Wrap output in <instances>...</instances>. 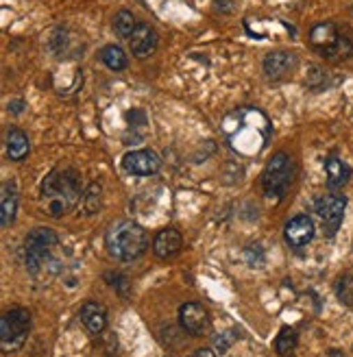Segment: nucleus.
Returning <instances> with one entry per match:
<instances>
[{"label": "nucleus", "instance_id": "1", "mask_svg": "<svg viewBox=\"0 0 353 357\" xmlns=\"http://www.w3.org/2000/svg\"><path fill=\"white\" fill-rule=\"evenodd\" d=\"M40 201L46 216H66L81 201V174L68 166L48 172L40 185Z\"/></svg>", "mask_w": 353, "mask_h": 357}, {"label": "nucleus", "instance_id": "2", "mask_svg": "<svg viewBox=\"0 0 353 357\" xmlns=\"http://www.w3.org/2000/svg\"><path fill=\"white\" fill-rule=\"evenodd\" d=\"M147 231L131 222V220H118L110 227L107 236H105V246H107V253L114 259L120 261H133L147 251Z\"/></svg>", "mask_w": 353, "mask_h": 357}, {"label": "nucleus", "instance_id": "3", "mask_svg": "<svg viewBox=\"0 0 353 357\" xmlns=\"http://www.w3.org/2000/svg\"><path fill=\"white\" fill-rule=\"evenodd\" d=\"M294 174H296V168H294L292 157L286 153H275L262 172L264 194H266L269 199H281V196L286 194V190L290 188V183L294 181Z\"/></svg>", "mask_w": 353, "mask_h": 357}, {"label": "nucleus", "instance_id": "4", "mask_svg": "<svg viewBox=\"0 0 353 357\" xmlns=\"http://www.w3.org/2000/svg\"><path fill=\"white\" fill-rule=\"evenodd\" d=\"M57 244H59V238L52 229H48V227L33 229L24 240V257H27L29 273L38 275L48 264V259H50Z\"/></svg>", "mask_w": 353, "mask_h": 357}, {"label": "nucleus", "instance_id": "5", "mask_svg": "<svg viewBox=\"0 0 353 357\" xmlns=\"http://www.w3.org/2000/svg\"><path fill=\"white\" fill-rule=\"evenodd\" d=\"M31 329V314L22 307L9 310L0 318V347L5 353L17 351L24 342Z\"/></svg>", "mask_w": 353, "mask_h": 357}, {"label": "nucleus", "instance_id": "6", "mask_svg": "<svg viewBox=\"0 0 353 357\" xmlns=\"http://www.w3.org/2000/svg\"><path fill=\"white\" fill-rule=\"evenodd\" d=\"M345 207H347V199L340 194H327V196H321V199L316 201L314 209H316V213H319L327 238L336 236V231H338L343 216H345Z\"/></svg>", "mask_w": 353, "mask_h": 357}, {"label": "nucleus", "instance_id": "7", "mask_svg": "<svg viewBox=\"0 0 353 357\" xmlns=\"http://www.w3.org/2000/svg\"><path fill=\"white\" fill-rule=\"evenodd\" d=\"M122 168L133 176H151L162 168V159L155 151H149V149L129 151L122 157Z\"/></svg>", "mask_w": 353, "mask_h": 357}, {"label": "nucleus", "instance_id": "8", "mask_svg": "<svg viewBox=\"0 0 353 357\" xmlns=\"http://www.w3.org/2000/svg\"><path fill=\"white\" fill-rule=\"evenodd\" d=\"M340 38H343V31L333 22H316L310 29V46L316 52H321L325 59L331 57V52L338 46Z\"/></svg>", "mask_w": 353, "mask_h": 357}, {"label": "nucleus", "instance_id": "9", "mask_svg": "<svg viewBox=\"0 0 353 357\" xmlns=\"http://www.w3.org/2000/svg\"><path fill=\"white\" fill-rule=\"evenodd\" d=\"M296 66H299V59L290 50H273L264 57V63H262L264 75H266L271 81H281V79L290 77L296 70Z\"/></svg>", "mask_w": 353, "mask_h": 357}, {"label": "nucleus", "instance_id": "10", "mask_svg": "<svg viewBox=\"0 0 353 357\" xmlns=\"http://www.w3.org/2000/svg\"><path fill=\"white\" fill-rule=\"evenodd\" d=\"M284 236H286V242L292 248H301V246L310 244L312 238H314V222H312V218L306 216V213H299V216L290 218L286 222Z\"/></svg>", "mask_w": 353, "mask_h": 357}, {"label": "nucleus", "instance_id": "11", "mask_svg": "<svg viewBox=\"0 0 353 357\" xmlns=\"http://www.w3.org/2000/svg\"><path fill=\"white\" fill-rule=\"evenodd\" d=\"M157 46H160V35H157V31L149 24H140L129 40V48L133 52V57H137V59L151 57L157 50Z\"/></svg>", "mask_w": 353, "mask_h": 357}, {"label": "nucleus", "instance_id": "12", "mask_svg": "<svg viewBox=\"0 0 353 357\" xmlns=\"http://www.w3.org/2000/svg\"><path fill=\"white\" fill-rule=\"evenodd\" d=\"M179 323L188 333L201 335L209 325V314L199 303H186L179 310Z\"/></svg>", "mask_w": 353, "mask_h": 357}, {"label": "nucleus", "instance_id": "13", "mask_svg": "<svg viewBox=\"0 0 353 357\" xmlns=\"http://www.w3.org/2000/svg\"><path fill=\"white\" fill-rule=\"evenodd\" d=\"M181 246H183V240H181V234L176 229L168 227V229H162L160 234L155 236L153 240V253L160 257V259H172L181 253Z\"/></svg>", "mask_w": 353, "mask_h": 357}, {"label": "nucleus", "instance_id": "14", "mask_svg": "<svg viewBox=\"0 0 353 357\" xmlns=\"http://www.w3.org/2000/svg\"><path fill=\"white\" fill-rule=\"evenodd\" d=\"M81 323L92 335H100L105 327H107V310H105L100 303L87 301L81 307Z\"/></svg>", "mask_w": 353, "mask_h": 357}, {"label": "nucleus", "instance_id": "15", "mask_svg": "<svg viewBox=\"0 0 353 357\" xmlns=\"http://www.w3.org/2000/svg\"><path fill=\"white\" fill-rule=\"evenodd\" d=\"M325 174H327V188L340 190L351 178V168L343 162V159L329 157V159H325Z\"/></svg>", "mask_w": 353, "mask_h": 357}, {"label": "nucleus", "instance_id": "16", "mask_svg": "<svg viewBox=\"0 0 353 357\" xmlns=\"http://www.w3.org/2000/svg\"><path fill=\"white\" fill-rule=\"evenodd\" d=\"M0 205H3V213H0V222L3 227H11L15 220V211H17V188L13 181L3 183V192H0Z\"/></svg>", "mask_w": 353, "mask_h": 357}, {"label": "nucleus", "instance_id": "17", "mask_svg": "<svg viewBox=\"0 0 353 357\" xmlns=\"http://www.w3.org/2000/svg\"><path fill=\"white\" fill-rule=\"evenodd\" d=\"M5 149H7V157L11 159V162H22L31 151V142H29L24 131L9 129L7 139H5Z\"/></svg>", "mask_w": 353, "mask_h": 357}, {"label": "nucleus", "instance_id": "18", "mask_svg": "<svg viewBox=\"0 0 353 357\" xmlns=\"http://www.w3.org/2000/svg\"><path fill=\"white\" fill-rule=\"evenodd\" d=\"M98 59H100L105 66H107L110 70H114V73H122V70H127V66H129L127 52L122 50L120 46H116V44H110V46L100 48Z\"/></svg>", "mask_w": 353, "mask_h": 357}, {"label": "nucleus", "instance_id": "19", "mask_svg": "<svg viewBox=\"0 0 353 357\" xmlns=\"http://www.w3.org/2000/svg\"><path fill=\"white\" fill-rule=\"evenodd\" d=\"M137 26L140 24L135 20V15L131 11H127V9L118 11L116 17H114V31H116L118 38H122V40H131V35L135 33Z\"/></svg>", "mask_w": 353, "mask_h": 357}, {"label": "nucleus", "instance_id": "20", "mask_svg": "<svg viewBox=\"0 0 353 357\" xmlns=\"http://www.w3.org/2000/svg\"><path fill=\"white\" fill-rule=\"evenodd\" d=\"M294 349H296V331L290 327H284L275 340V351L279 357H288L294 353Z\"/></svg>", "mask_w": 353, "mask_h": 357}, {"label": "nucleus", "instance_id": "21", "mask_svg": "<svg viewBox=\"0 0 353 357\" xmlns=\"http://www.w3.org/2000/svg\"><path fill=\"white\" fill-rule=\"evenodd\" d=\"M336 296L345 305H353V275H345L336 283Z\"/></svg>", "mask_w": 353, "mask_h": 357}, {"label": "nucleus", "instance_id": "22", "mask_svg": "<svg viewBox=\"0 0 353 357\" xmlns=\"http://www.w3.org/2000/svg\"><path fill=\"white\" fill-rule=\"evenodd\" d=\"M83 203H85V211L87 213H94L100 207V185L98 183H92L90 188H87Z\"/></svg>", "mask_w": 353, "mask_h": 357}, {"label": "nucleus", "instance_id": "23", "mask_svg": "<svg viewBox=\"0 0 353 357\" xmlns=\"http://www.w3.org/2000/svg\"><path fill=\"white\" fill-rule=\"evenodd\" d=\"M107 281H110V285L116 290V292H120V294H129V279L125 277V275H120V273H116V275H107Z\"/></svg>", "mask_w": 353, "mask_h": 357}, {"label": "nucleus", "instance_id": "24", "mask_svg": "<svg viewBox=\"0 0 353 357\" xmlns=\"http://www.w3.org/2000/svg\"><path fill=\"white\" fill-rule=\"evenodd\" d=\"M236 333H238L236 329H229V331H225L220 337H216V342H214V344H216V351H218L220 355H223L229 347H232V344L236 342V337H238Z\"/></svg>", "mask_w": 353, "mask_h": 357}, {"label": "nucleus", "instance_id": "25", "mask_svg": "<svg viewBox=\"0 0 353 357\" xmlns=\"http://www.w3.org/2000/svg\"><path fill=\"white\" fill-rule=\"evenodd\" d=\"M9 112L15 114V116H17V114H22V112H24V102H22V100H11V102H9Z\"/></svg>", "mask_w": 353, "mask_h": 357}, {"label": "nucleus", "instance_id": "26", "mask_svg": "<svg viewBox=\"0 0 353 357\" xmlns=\"http://www.w3.org/2000/svg\"><path fill=\"white\" fill-rule=\"evenodd\" d=\"M190 357H216V353L214 351H209V349H199L194 355H190Z\"/></svg>", "mask_w": 353, "mask_h": 357}]
</instances>
